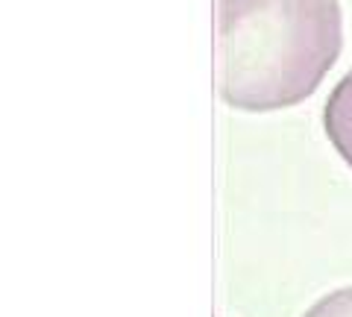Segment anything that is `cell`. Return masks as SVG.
<instances>
[{
  "mask_svg": "<svg viewBox=\"0 0 352 317\" xmlns=\"http://www.w3.org/2000/svg\"><path fill=\"white\" fill-rule=\"evenodd\" d=\"M323 129L338 156L352 168V71L329 94L323 106Z\"/></svg>",
  "mask_w": 352,
  "mask_h": 317,
  "instance_id": "cell-2",
  "label": "cell"
},
{
  "mask_svg": "<svg viewBox=\"0 0 352 317\" xmlns=\"http://www.w3.org/2000/svg\"><path fill=\"white\" fill-rule=\"evenodd\" d=\"M302 317H352V285L326 294Z\"/></svg>",
  "mask_w": 352,
  "mask_h": 317,
  "instance_id": "cell-3",
  "label": "cell"
},
{
  "mask_svg": "<svg viewBox=\"0 0 352 317\" xmlns=\"http://www.w3.org/2000/svg\"><path fill=\"white\" fill-rule=\"evenodd\" d=\"M220 97L276 112L320 89L344 47L338 0H217Z\"/></svg>",
  "mask_w": 352,
  "mask_h": 317,
  "instance_id": "cell-1",
  "label": "cell"
}]
</instances>
